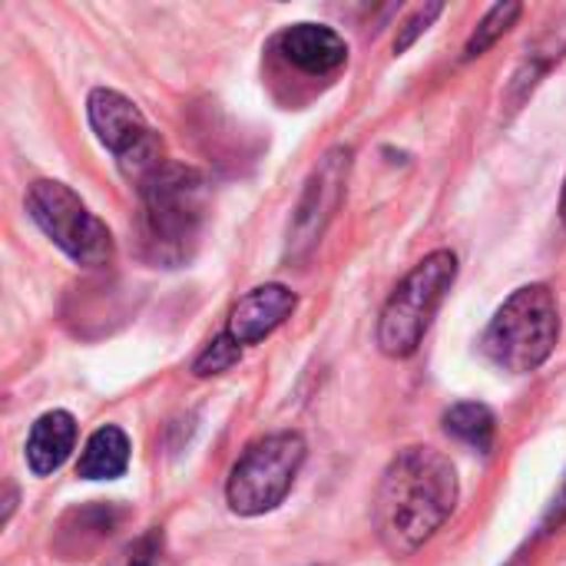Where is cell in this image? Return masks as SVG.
Instances as JSON below:
<instances>
[{"mask_svg": "<svg viewBox=\"0 0 566 566\" xmlns=\"http://www.w3.org/2000/svg\"><path fill=\"white\" fill-rule=\"evenodd\" d=\"M458 471L434 448H405L378 491V534L395 557L421 551L458 507Z\"/></svg>", "mask_w": 566, "mask_h": 566, "instance_id": "6da1fadb", "label": "cell"}, {"mask_svg": "<svg viewBox=\"0 0 566 566\" xmlns=\"http://www.w3.org/2000/svg\"><path fill=\"white\" fill-rule=\"evenodd\" d=\"M143 249L159 265L189 262L206 219V179L192 166L166 163L139 186Z\"/></svg>", "mask_w": 566, "mask_h": 566, "instance_id": "7a4b0ae2", "label": "cell"}, {"mask_svg": "<svg viewBox=\"0 0 566 566\" xmlns=\"http://www.w3.org/2000/svg\"><path fill=\"white\" fill-rule=\"evenodd\" d=\"M560 338V308L551 285L517 289L491 318L484 332L488 358L514 375L537 371L557 348Z\"/></svg>", "mask_w": 566, "mask_h": 566, "instance_id": "3957f363", "label": "cell"}, {"mask_svg": "<svg viewBox=\"0 0 566 566\" xmlns=\"http://www.w3.org/2000/svg\"><path fill=\"white\" fill-rule=\"evenodd\" d=\"M454 279H458V255L451 249H438L424 255L398 282L378 318V348L388 358H408L418 352Z\"/></svg>", "mask_w": 566, "mask_h": 566, "instance_id": "277c9868", "label": "cell"}, {"mask_svg": "<svg viewBox=\"0 0 566 566\" xmlns=\"http://www.w3.org/2000/svg\"><path fill=\"white\" fill-rule=\"evenodd\" d=\"M305 458H308V444L295 431H279L255 441L229 474L226 484L229 507L242 517H259L275 511L289 497Z\"/></svg>", "mask_w": 566, "mask_h": 566, "instance_id": "5b68a950", "label": "cell"}, {"mask_svg": "<svg viewBox=\"0 0 566 566\" xmlns=\"http://www.w3.org/2000/svg\"><path fill=\"white\" fill-rule=\"evenodd\" d=\"M27 212L43 235L80 265H103L113 255L109 229L86 209V202L56 179H36L27 189Z\"/></svg>", "mask_w": 566, "mask_h": 566, "instance_id": "8992f818", "label": "cell"}, {"mask_svg": "<svg viewBox=\"0 0 566 566\" xmlns=\"http://www.w3.org/2000/svg\"><path fill=\"white\" fill-rule=\"evenodd\" d=\"M90 126L99 136V143L119 159V169L143 186L153 172L166 166L163 159V139L149 129L146 116L133 99H126L116 90H93L86 99Z\"/></svg>", "mask_w": 566, "mask_h": 566, "instance_id": "52a82bcc", "label": "cell"}, {"mask_svg": "<svg viewBox=\"0 0 566 566\" xmlns=\"http://www.w3.org/2000/svg\"><path fill=\"white\" fill-rule=\"evenodd\" d=\"M348 172H352V146H332L318 159L289 226V259H302L322 242L328 222L335 219L345 199Z\"/></svg>", "mask_w": 566, "mask_h": 566, "instance_id": "ba28073f", "label": "cell"}, {"mask_svg": "<svg viewBox=\"0 0 566 566\" xmlns=\"http://www.w3.org/2000/svg\"><path fill=\"white\" fill-rule=\"evenodd\" d=\"M298 298L292 289L285 285H259L252 292H245L232 312H229V325H226V335L235 342V345H259L262 338H269L279 325H285V318H292Z\"/></svg>", "mask_w": 566, "mask_h": 566, "instance_id": "9c48e42d", "label": "cell"}, {"mask_svg": "<svg viewBox=\"0 0 566 566\" xmlns=\"http://www.w3.org/2000/svg\"><path fill=\"white\" fill-rule=\"evenodd\" d=\"M279 50L292 66H298L302 73H312V76L335 73L348 60L345 36L325 23H292L279 36Z\"/></svg>", "mask_w": 566, "mask_h": 566, "instance_id": "30bf717a", "label": "cell"}, {"mask_svg": "<svg viewBox=\"0 0 566 566\" xmlns=\"http://www.w3.org/2000/svg\"><path fill=\"white\" fill-rule=\"evenodd\" d=\"M76 444V421L70 411H46L33 421L27 438V468L36 478H46L66 464Z\"/></svg>", "mask_w": 566, "mask_h": 566, "instance_id": "8fae6325", "label": "cell"}, {"mask_svg": "<svg viewBox=\"0 0 566 566\" xmlns=\"http://www.w3.org/2000/svg\"><path fill=\"white\" fill-rule=\"evenodd\" d=\"M129 468V438L116 424H103L90 434L76 474L83 481H116Z\"/></svg>", "mask_w": 566, "mask_h": 566, "instance_id": "7c38bea8", "label": "cell"}, {"mask_svg": "<svg viewBox=\"0 0 566 566\" xmlns=\"http://www.w3.org/2000/svg\"><path fill=\"white\" fill-rule=\"evenodd\" d=\"M444 431L478 451H491L494 448V434H497V418L488 405L481 401H461L444 415Z\"/></svg>", "mask_w": 566, "mask_h": 566, "instance_id": "4fadbf2b", "label": "cell"}, {"mask_svg": "<svg viewBox=\"0 0 566 566\" xmlns=\"http://www.w3.org/2000/svg\"><path fill=\"white\" fill-rule=\"evenodd\" d=\"M524 13V7L521 3H497V7H491L488 13H484V20L478 23V30L471 33V40H468V46H464V60H474V56H484L514 23H517V17Z\"/></svg>", "mask_w": 566, "mask_h": 566, "instance_id": "5bb4252c", "label": "cell"}, {"mask_svg": "<svg viewBox=\"0 0 566 566\" xmlns=\"http://www.w3.org/2000/svg\"><path fill=\"white\" fill-rule=\"evenodd\" d=\"M239 358H242V345H235V342L222 332L219 338H212V342L199 352V358L192 361V375H196V378L222 375V371H229L232 365H239Z\"/></svg>", "mask_w": 566, "mask_h": 566, "instance_id": "9a60e30c", "label": "cell"}, {"mask_svg": "<svg viewBox=\"0 0 566 566\" xmlns=\"http://www.w3.org/2000/svg\"><path fill=\"white\" fill-rule=\"evenodd\" d=\"M444 10V3H424V7H418L401 27H398V36H395V53H405L431 23H434V17Z\"/></svg>", "mask_w": 566, "mask_h": 566, "instance_id": "2e32d148", "label": "cell"}, {"mask_svg": "<svg viewBox=\"0 0 566 566\" xmlns=\"http://www.w3.org/2000/svg\"><path fill=\"white\" fill-rule=\"evenodd\" d=\"M560 524H566V478L564 484H560V491H557V497H554V504H551V511H547L544 531L551 534V531H557Z\"/></svg>", "mask_w": 566, "mask_h": 566, "instance_id": "e0dca14e", "label": "cell"}, {"mask_svg": "<svg viewBox=\"0 0 566 566\" xmlns=\"http://www.w3.org/2000/svg\"><path fill=\"white\" fill-rule=\"evenodd\" d=\"M129 566H159V551L153 547V541L136 551V557L129 560Z\"/></svg>", "mask_w": 566, "mask_h": 566, "instance_id": "ac0fdd59", "label": "cell"}, {"mask_svg": "<svg viewBox=\"0 0 566 566\" xmlns=\"http://www.w3.org/2000/svg\"><path fill=\"white\" fill-rule=\"evenodd\" d=\"M560 219H564V226H566V182H564V196H560Z\"/></svg>", "mask_w": 566, "mask_h": 566, "instance_id": "d6986e66", "label": "cell"}]
</instances>
